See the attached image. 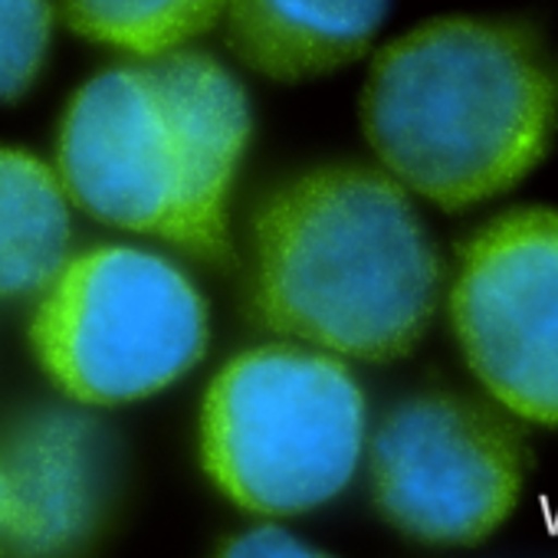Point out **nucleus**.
Here are the masks:
<instances>
[{
  "mask_svg": "<svg viewBox=\"0 0 558 558\" xmlns=\"http://www.w3.org/2000/svg\"><path fill=\"white\" fill-rule=\"evenodd\" d=\"M444 259L414 194L381 165H329L279 187L250 236V306L339 359L398 362L430 332Z\"/></svg>",
  "mask_w": 558,
  "mask_h": 558,
  "instance_id": "obj_1",
  "label": "nucleus"
},
{
  "mask_svg": "<svg viewBox=\"0 0 558 558\" xmlns=\"http://www.w3.org/2000/svg\"><path fill=\"white\" fill-rule=\"evenodd\" d=\"M362 129L401 187L440 210H470L548 158L558 63L519 17H437L375 53Z\"/></svg>",
  "mask_w": 558,
  "mask_h": 558,
  "instance_id": "obj_2",
  "label": "nucleus"
},
{
  "mask_svg": "<svg viewBox=\"0 0 558 558\" xmlns=\"http://www.w3.org/2000/svg\"><path fill=\"white\" fill-rule=\"evenodd\" d=\"M250 138L240 83L204 53H158L86 83L60 129L66 197L102 223L227 256V194Z\"/></svg>",
  "mask_w": 558,
  "mask_h": 558,
  "instance_id": "obj_3",
  "label": "nucleus"
},
{
  "mask_svg": "<svg viewBox=\"0 0 558 558\" xmlns=\"http://www.w3.org/2000/svg\"><path fill=\"white\" fill-rule=\"evenodd\" d=\"M365 424V395L339 355L266 345L214 378L201 411V457L236 506L296 515L352 483Z\"/></svg>",
  "mask_w": 558,
  "mask_h": 558,
  "instance_id": "obj_4",
  "label": "nucleus"
},
{
  "mask_svg": "<svg viewBox=\"0 0 558 558\" xmlns=\"http://www.w3.org/2000/svg\"><path fill=\"white\" fill-rule=\"evenodd\" d=\"M207 345V306L168 259L99 246L53 276L34 319L47 375L83 404H125L178 381Z\"/></svg>",
  "mask_w": 558,
  "mask_h": 558,
  "instance_id": "obj_5",
  "label": "nucleus"
},
{
  "mask_svg": "<svg viewBox=\"0 0 558 558\" xmlns=\"http://www.w3.org/2000/svg\"><path fill=\"white\" fill-rule=\"evenodd\" d=\"M532 470L522 421L493 398L421 391L398 401L368 444L372 499L404 538L470 548L519 509Z\"/></svg>",
  "mask_w": 558,
  "mask_h": 558,
  "instance_id": "obj_6",
  "label": "nucleus"
},
{
  "mask_svg": "<svg viewBox=\"0 0 558 558\" xmlns=\"http://www.w3.org/2000/svg\"><path fill=\"white\" fill-rule=\"evenodd\" d=\"M444 293L483 395L522 424L558 430V207L519 204L476 223Z\"/></svg>",
  "mask_w": 558,
  "mask_h": 558,
  "instance_id": "obj_7",
  "label": "nucleus"
},
{
  "mask_svg": "<svg viewBox=\"0 0 558 558\" xmlns=\"http://www.w3.org/2000/svg\"><path fill=\"white\" fill-rule=\"evenodd\" d=\"M73 411H37L0 440V545L21 555L83 548L102 522L106 447Z\"/></svg>",
  "mask_w": 558,
  "mask_h": 558,
  "instance_id": "obj_8",
  "label": "nucleus"
},
{
  "mask_svg": "<svg viewBox=\"0 0 558 558\" xmlns=\"http://www.w3.org/2000/svg\"><path fill=\"white\" fill-rule=\"evenodd\" d=\"M227 40L256 73L300 83L365 57L388 0H227Z\"/></svg>",
  "mask_w": 558,
  "mask_h": 558,
  "instance_id": "obj_9",
  "label": "nucleus"
},
{
  "mask_svg": "<svg viewBox=\"0 0 558 558\" xmlns=\"http://www.w3.org/2000/svg\"><path fill=\"white\" fill-rule=\"evenodd\" d=\"M70 201L34 155L0 148V300L47 290L66 263Z\"/></svg>",
  "mask_w": 558,
  "mask_h": 558,
  "instance_id": "obj_10",
  "label": "nucleus"
},
{
  "mask_svg": "<svg viewBox=\"0 0 558 558\" xmlns=\"http://www.w3.org/2000/svg\"><path fill=\"white\" fill-rule=\"evenodd\" d=\"M227 0H63L66 24L102 47L158 57L204 34Z\"/></svg>",
  "mask_w": 558,
  "mask_h": 558,
  "instance_id": "obj_11",
  "label": "nucleus"
},
{
  "mask_svg": "<svg viewBox=\"0 0 558 558\" xmlns=\"http://www.w3.org/2000/svg\"><path fill=\"white\" fill-rule=\"evenodd\" d=\"M50 0H0V102L21 99L47 57Z\"/></svg>",
  "mask_w": 558,
  "mask_h": 558,
  "instance_id": "obj_12",
  "label": "nucleus"
},
{
  "mask_svg": "<svg viewBox=\"0 0 558 558\" xmlns=\"http://www.w3.org/2000/svg\"><path fill=\"white\" fill-rule=\"evenodd\" d=\"M223 555H316L303 538L279 525H256L223 545Z\"/></svg>",
  "mask_w": 558,
  "mask_h": 558,
  "instance_id": "obj_13",
  "label": "nucleus"
},
{
  "mask_svg": "<svg viewBox=\"0 0 558 558\" xmlns=\"http://www.w3.org/2000/svg\"><path fill=\"white\" fill-rule=\"evenodd\" d=\"M0 506H4V486H0Z\"/></svg>",
  "mask_w": 558,
  "mask_h": 558,
  "instance_id": "obj_14",
  "label": "nucleus"
}]
</instances>
